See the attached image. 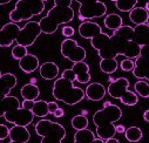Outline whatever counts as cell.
<instances>
[{
  "mask_svg": "<svg viewBox=\"0 0 149 143\" xmlns=\"http://www.w3.org/2000/svg\"><path fill=\"white\" fill-rule=\"evenodd\" d=\"M42 33L40 22L28 21L24 27H19L17 22H7L0 31V46L10 47L13 42L31 47L34 45L35 40Z\"/></svg>",
  "mask_w": 149,
  "mask_h": 143,
  "instance_id": "cell-2",
  "label": "cell"
},
{
  "mask_svg": "<svg viewBox=\"0 0 149 143\" xmlns=\"http://www.w3.org/2000/svg\"><path fill=\"white\" fill-rule=\"evenodd\" d=\"M53 116H54V117H56V119H60V117L65 116V110L59 107V108H58V109H56V110L53 113Z\"/></svg>",
  "mask_w": 149,
  "mask_h": 143,
  "instance_id": "cell-37",
  "label": "cell"
},
{
  "mask_svg": "<svg viewBox=\"0 0 149 143\" xmlns=\"http://www.w3.org/2000/svg\"><path fill=\"white\" fill-rule=\"evenodd\" d=\"M10 131H11V129L7 128V126L0 124V141H4L5 138L10 137Z\"/></svg>",
  "mask_w": 149,
  "mask_h": 143,
  "instance_id": "cell-34",
  "label": "cell"
},
{
  "mask_svg": "<svg viewBox=\"0 0 149 143\" xmlns=\"http://www.w3.org/2000/svg\"><path fill=\"white\" fill-rule=\"evenodd\" d=\"M48 108H49V114H52V115H53V113L59 108V106H58V103H56V102L52 101V102H48Z\"/></svg>",
  "mask_w": 149,
  "mask_h": 143,
  "instance_id": "cell-36",
  "label": "cell"
},
{
  "mask_svg": "<svg viewBox=\"0 0 149 143\" xmlns=\"http://www.w3.org/2000/svg\"><path fill=\"white\" fill-rule=\"evenodd\" d=\"M85 92H86V97L91 101H101L107 94L104 86L99 82L89 83Z\"/></svg>",
  "mask_w": 149,
  "mask_h": 143,
  "instance_id": "cell-16",
  "label": "cell"
},
{
  "mask_svg": "<svg viewBox=\"0 0 149 143\" xmlns=\"http://www.w3.org/2000/svg\"><path fill=\"white\" fill-rule=\"evenodd\" d=\"M134 90L139 96L149 99V83L146 80H139L134 85Z\"/></svg>",
  "mask_w": 149,
  "mask_h": 143,
  "instance_id": "cell-29",
  "label": "cell"
},
{
  "mask_svg": "<svg viewBox=\"0 0 149 143\" xmlns=\"http://www.w3.org/2000/svg\"><path fill=\"white\" fill-rule=\"evenodd\" d=\"M115 3V6L121 12H130L134 7H136V4L139 0H110Z\"/></svg>",
  "mask_w": 149,
  "mask_h": 143,
  "instance_id": "cell-28",
  "label": "cell"
},
{
  "mask_svg": "<svg viewBox=\"0 0 149 143\" xmlns=\"http://www.w3.org/2000/svg\"><path fill=\"white\" fill-rule=\"evenodd\" d=\"M122 117V110L119 106L110 102H104L103 108L95 112L93 115V123L96 127V135L101 138L108 140L116 134V126L114 124Z\"/></svg>",
  "mask_w": 149,
  "mask_h": 143,
  "instance_id": "cell-4",
  "label": "cell"
},
{
  "mask_svg": "<svg viewBox=\"0 0 149 143\" xmlns=\"http://www.w3.org/2000/svg\"><path fill=\"white\" fill-rule=\"evenodd\" d=\"M31 138V134L26 126H19L14 124V127L11 128L8 142L10 143H26Z\"/></svg>",
  "mask_w": 149,
  "mask_h": 143,
  "instance_id": "cell-13",
  "label": "cell"
},
{
  "mask_svg": "<svg viewBox=\"0 0 149 143\" xmlns=\"http://www.w3.org/2000/svg\"><path fill=\"white\" fill-rule=\"evenodd\" d=\"M0 83H1V97L10 95L11 90L17 86V76L12 73H1L0 75Z\"/></svg>",
  "mask_w": 149,
  "mask_h": 143,
  "instance_id": "cell-18",
  "label": "cell"
},
{
  "mask_svg": "<svg viewBox=\"0 0 149 143\" xmlns=\"http://www.w3.org/2000/svg\"><path fill=\"white\" fill-rule=\"evenodd\" d=\"M19 67L26 74H31L38 68H40L39 59L34 54H27L26 56H24L22 59L19 60Z\"/></svg>",
  "mask_w": 149,
  "mask_h": 143,
  "instance_id": "cell-17",
  "label": "cell"
},
{
  "mask_svg": "<svg viewBox=\"0 0 149 143\" xmlns=\"http://www.w3.org/2000/svg\"><path fill=\"white\" fill-rule=\"evenodd\" d=\"M20 94H21L24 100L35 101L40 95V89L35 83H31L29 82V83H26V85L22 86V88L20 90Z\"/></svg>",
  "mask_w": 149,
  "mask_h": 143,
  "instance_id": "cell-22",
  "label": "cell"
},
{
  "mask_svg": "<svg viewBox=\"0 0 149 143\" xmlns=\"http://www.w3.org/2000/svg\"><path fill=\"white\" fill-rule=\"evenodd\" d=\"M45 10L44 0H18L8 18L12 22L27 21L35 15H40Z\"/></svg>",
  "mask_w": 149,
  "mask_h": 143,
  "instance_id": "cell-7",
  "label": "cell"
},
{
  "mask_svg": "<svg viewBox=\"0 0 149 143\" xmlns=\"http://www.w3.org/2000/svg\"><path fill=\"white\" fill-rule=\"evenodd\" d=\"M33 114L36 117H46L49 114V108H48V102L45 100H39L35 101L34 106L32 108Z\"/></svg>",
  "mask_w": 149,
  "mask_h": 143,
  "instance_id": "cell-26",
  "label": "cell"
},
{
  "mask_svg": "<svg viewBox=\"0 0 149 143\" xmlns=\"http://www.w3.org/2000/svg\"><path fill=\"white\" fill-rule=\"evenodd\" d=\"M28 54V52H27V47L26 46H22V45H15L13 48H12V58L14 59V60H20V59H22L24 56H26Z\"/></svg>",
  "mask_w": 149,
  "mask_h": 143,
  "instance_id": "cell-31",
  "label": "cell"
},
{
  "mask_svg": "<svg viewBox=\"0 0 149 143\" xmlns=\"http://www.w3.org/2000/svg\"><path fill=\"white\" fill-rule=\"evenodd\" d=\"M40 76L45 80H54L59 75V66L52 61L45 62L39 68Z\"/></svg>",
  "mask_w": 149,
  "mask_h": 143,
  "instance_id": "cell-20",
  "label": "cell"
},
{
  "mask_svg": "<svg viewBox=\"0 0 149 143\" xmlns=\"http://www.w3.org/2000/svg\"><path fill=\"white\" fill-rule=\"evenodd\" d=\"M133 75L139 80L149 81V58L139 55L135 59V67L133 69Z\"/></svg>",
  "mask_w": 149,
  "mask_h": 143,
  "instance_id": "cell-12",
  "label": "cell"
},
{
  "mask_svg": "<svg viewBox=\"0 0 149 143\" xmlns=\"http://www.w3.org/2000/svg\"><path fill=\"white\" fill-rule=\"evenodd\" d=\"M100 69L104 74H113L119 68V62L116 59H101L100 61Z\"/></svg>",
  "mask_w": 149,
  "mask_h": 143,
  "instance_id": "cell-25",
  "label": "cell"
},
{
  "mask_svg": "<svg viewBox=\"0 0 149 143\" xmlns=\"http://www.w3.org/2000/svg\"><path fill=\"white\" fill-rule=\"evenodd\" d=\"M106 143H120V141L118 138H114V137H110L108 140H106Z\"/></svg>",
  "mask_w": 149,
  "mask_h": 143,
  "instance_id": "cell-39",
  "label": "cell"
},
{
  "mask_svg": "<svg viewBox=\"0 0 149 143\" xmlns=\"http://www.w3.org/2000/svg\"><path fill=\"white\" fill-rule=\"evenodd\" d=\"M12 0H0V4L1 5H6V4H10Z\"/></svg>",
  "mask_w": 149,
  "mask_h": 143,
  "instance_id": "cell-41",
  "label": "cell"
},
{
  "mask_svg": "<svg viewBox=\"0 0 149 143\" xmlns=\"http://www.w3.org/2000/svg\"><path fill=\"white\" fill-rule=\"evenodd\" d=\"M34 102H35V101H32V100H24V102L21 103V106L24 107V108H26V109L32 110L33 106H34Z\"/></svg>",
  "mask_w": 149,
  "mask_h": 143,
  "instance_id": "cell-35",
  "label": "cell"
},
{
  "mask_svg": "<svg viewBox=\"0 0 149 143\" xmlns=\"http://www.w3.org/2000/svg\"><path fill=\"white\" fill-rule=\"evenodd\" d=\"M146 24H147V25L149 26V17H148V20H147V22H146Z\"/></svg>",
  "mask_w": 149,
  "mask_h": 143,
  "instance_id": "cell-45",
  "label": "cell"
},
{
  "mask_svg": "<svg viewBox=\"0 0 149 143\" xmlns=\"http://www.w3.org/2000/svg\"><path fill=\"white\" fill-rule=\"evenodd\" d=\"M107 93L110 97L120 100L128 107L136 106L139 102V95L135 92L129 90V80L126 78H118L115 81L110 82L107 88Z\"/></svg>",
  "mask_w": 149,
  "mask_h": 143,
  "instance_id": "cell-9",
  "label": "cell"
},
{
  "mask_svg": "<svg viewBox=\"0 0 149 143\" xmlns=\"http://www.w3.org/2000/svg\"><path fill=\"white\" fill-rule=\"evenodd\" d=\"M103 22H104V26L108 29H111L113 32L116 31V29H119L121 26H123L122 25V22H123L122 18L119 14H116V13H110V14L106 15Z\"/></svg>",
  "mask_w": 149,
  "mask_h": 143,
  "instance_id": "cell-24",
  "label": "cell"
},
{
  "mask_svg": "<svg viewBox=\"0 0 149 143\" xmlns=\"http://www.w3.org/2000/svg\"><path fill=\"white\" fill-rule=\"evenodd\" d=\"M79 3V19L81 21L101 18L107 13V6L100 0H75Z\"/></svg>",
  "mask_w": 149,
  "mask_h": 143,
  "instance_id": "cell-10",
  "label": "cell"
},
{
  "mask_svg": "<svg viewBox=\"0 0 149 143\" xmlns=\"http://www.w3.org/2000/svg\"><path fill=\"white\" fill-rule=\"evenodd\" d=\"M61 34L63 35L65 38H72L74 34H75V29H74L72 26H63Z\"/></svg>",
  "mask_w": 149,
  "mask_h": 143,
  "instance_id": "cell-33",
  "label": "cell"
},
{
  "mask_svg": "<svg viewBox=\"0 0 149 143\" xmlns=\"http://www.w3.org/2000/svg\"><path fill=\"white\" fill-rule=\"evenodd\" d=\"M101 32H102L101 26L99 24L94 22V21H87L86 20L79 26V34H80V37L84 38V39L91 40Z\"/></svg>",
  "mask_w": 149,
  "mask_h": 143,
  "instance_id": "cell-14",
  "label": "cell"
},
{
  "mask_svg": "<svg viewBox=\"0 0 149 143\" xmlns=\"http://www.w3.org/2000/svg\"><path fill=\"white\" fill-rule=\"evenodd\" d=\"M125 131H126V127H125L123 124L116 126V133H119V134H125Z\"/></svg>",
  "mask_w": 149,
  "mask_h": 143,
  "instance_id": "cell-38",
  "label": "cell"
},
{
  "mask_svg": "<svg viewBox=\"0 0 149 143\" xmlns=\"http://www.w3.org/2000/svg\"><path fill=\"white\" fill-rule=\"evenodd\" d=\"M133 41L140 46L149 45V26L147 24L136 25L134 28Z\"/></svg>",
  "mask_w": 149,
  "mask_h": 143,
  "instance_id": "cell-19",
  "label": "cell"
},
{
  "mask_svg": "<svg viewBox=\"0 0 149 143\" xmlns=\"http://www.w3.org/2000/svg\"><path fill=\"white\" fill-rule=\"evenodd\" d=\"M74 10L72 7V0H54V6L48 11L39 22L45 34H53L60 25L68 24L74 19Z\"/></svg>",
  "mask_w": 149,
  "mask_h": 143,
  "instance_id": "cell-5",
  "label": "cell"
},
{
  "mask_svg": "<svg viewBox=\"0 0 149 143\" xmlns=\"http://www.w3.org/2000/svg\"><path fill=\"white\" fill-rule=\"evenodd\" d=\"M143 120H144L146 122H148V123H149V109H148V110H146V112L143 113Z\"/></svg>",
  "mask_w": 149,
  "mask_h": 143,
  "instance_id": "cell-40",
  "label": "cell"
},
{
  "mask_svg": "<svg viewBox=\"0 0 149 143\" xmlns=\"http://www.w3.org/2000/svg\"><path fill=\"white\" fill-rule=\"evenodd\" d=\"M1 113L0 116L4 117L5 121L19 126H29L34 120V114L32 110L26 109L21 106L17 96L7 95L1 97Z\"/></svg>",
  "mask_w": 149,
  "mask_h": 143,
  "instance_id": "cell-6",
  "label": "cell"
},
{
  "mask_svg": "<svg viewBox=\"0 0 149 143\" xmlns=\"http://www.w3.org/2000/svg\"><path fill=\"white\" fill-rule=\"evenodd\" d=\"M31 83H35V85H36V79H34V78L31 79Z\"/></svg>",
  "mask_w": 149,
  "mask_h": 143,
  "instance_id": "cell-43",
  "label": "cell"
},
{
  "mask_svg": "<svg viewBox=\"0 0 149 143\" xmlns=\"http://www.w3.org/2000/svg\"><path fill=\"white\" fill-rule=\"evenodd\" d=\"M44 1H48V0H44Z\"/></svg>",
  "mask_w": 149,
  "mask_h": 143,
  "instance_id": "cell-46",
  "label": "cell"
},
{
  "mask_svg": "<svg viewBox=\"0 0 149 143\" xmlns=\"http://www.w3.org/2000/svg\"><path fill=\"white\" fill-rule=\"evenodd\" d=\"M91 46L99 53L101 59H116L123 55L129 59H136L141 53V46L133 40H127L115 32L108 35L103 32L91 39Z\"/></svg>",
  "mask_w": 149,
  "mask_h": 143,
  "instance_id": "cell-1",
  "label": "cell"
},
{
  "mask_svg": "<svg viewBox=\"0 0 149 143\" xmlns=\"http://www.w3.org/2000/svg\"><path fill=\"white\" fill-rule=\"evenodd\" d=\"M34 130L42 138L41 143H61L66 137L65 127L51 120H40L34 126Z\"/></svg>",
  "mask_w": 149,
  "mask_h": 143,
  "instance_id": "cell-8",
  "label": "cell"
},
{
  "mask_svg": "<svg viewBox=\"0 0 149 143\" xmlns=\"http://www.w3.org/2000/svg\"><path fill=\"white\" fill-rule=\"evenodd\" d=\"M108 81H109V83H110V82H113V81H115V79H113V78H111V76H110V78L108 79Z\"/></svg>",
  "mask_w": 149,
  "mask_h": 143,
  "instance_id": "cell-44",
  "label": "cell"
},
{
  "mask_svg": "<svg viewBox=\"0 0 149 143\" xmlns=\"http://www.w3.org/2000/svg\"><path fill=\"white\" fill-rule=\"evenodd\" d=\"M95 140V134L91 129H80L77 130V133L74 134V143H93Z\"/></svg>",
  "mask_w": 149,
  "mask_h": 143,
  "instance_id": "cell-23",
  "label": "cell"
},
{
  "mask_svg": "<svg viewBox=\"0 0 149 143\" xmlns=\"http://www.w3.org/2000/svg\"><path fill=\"white\" fill-rule=\"evenodd\" d=\"M70 123H72V127L75 129V130H80V129L87 128L88 124H89V121H88V119H87L86 115L80 114V115H75V116H74L72 119Z\"/></svg>",
  "mask_w": 149,
  "mask_h": 143,
  "instance_id": "cell-30",
  "label": "cell"
},
{
  "mask_svg": "<svg viewBox=\"0 0 149 143\" xmlns=\"http://www.w3.org/2000/svg\"><path fill=\"white\" fill-rule=\"evenodd\" d=\"M60 52H61V55L63 58L68 59L73 63L84 61L86 59V56H87L86 49L84 47L79 46L77 40H74L72 38H66L61 42Z\"/></svg>",
  "mask_w": 149,
  "mask_h": 143,
  "instance_id": "cell-11",
  "label": "cell"
},
{
  "mask_svg": "<svg viewBox=\"0 0 149 143\" xmlns=\"http://www.w3.org/2000/svg\"><path fill=\"white\" fill-rule=\"evenodd\" d=\"M74 81H77L74 70L72 68L65 69L61 73V78L56 79L53 85L52 94L54 99L68 106H74L81 102L86 97V92L74 86Z\"/></svg>",
  "mask_w": 149,
  "mask_h": 143,
  "instance_id": "cell-3",
  "label": "cell"
},
{
  "mask_svg": "<svg viewBox=\"0 0 149 143\" xmlns=\"http://www.w3.org/2000/svg\"><path fill=\"white\" fill-rule=\"evenodd\" d=\"M142 136H143L142 130L139 127H135V126L127 128L126 131H125V137L129 142H139L142 138Z\"/></svg>",
  "mask_w": 149,
  "mask_h": 143,
  "instance_id": "cell-27",
  "label": "cell"
},
{
  "mask_svg": "<svg viewBox=\"0 0 149 143\" xmlns=\"http://www.w3.org/2000/svg\"><path fill=\"white\" fill-rule=\"evenodd\" d=\"M148 11L144 7H134L129 12V20L135 25H142L146 24L148 20Z\"/></svg>",
  "mask_w": 149,
  "mask_h": 143,
  "instance_id": "cell-21",
  "label": "cell"
},
{
  "mask_svg": "<svg viewBox=\"0 0 149 143\" xmlns=\"http://www.w3.org/2000/svg\"><path fill=\"white\" fill-rule=\"evenodd\" d=\"M134 67H135V62H134L132 59H129V58H126V59L122 60L121 63H120V68H121L123 72H133Z\"/></svg>",
  "mask_w": 149,
  "mask_h": 143,
  "instance_id": "cell-32",
  "label": "cell"
},
{
  "mask_svg": "<svg viewBox=\"0 0 149 143\" xmlns=\"http://www.w3.org/2000/svg\"><path fill=\"white\" fill-rule=\"evenodd\" d=\"M144 8H146V10L149 12V1H147V3H146V5H144Z\"/></svg>",
  "mask_w": 149,
  "mask_h": 143,
  "instance_id": "cell-42",
  "label": "cell"
},
{
  "mask_svg": "<svg viewBox=\"0 0 149 143\" xmlns=\"http://www.w3.org/2000/svg\"><path fill=\"white\" fill-rule=\"evenodd\" d=\"M72 69L77 75V81L81 85H86L91 81V73H89V66L85 61L73 63Z\"/></svg>",
  "mask_w": 149,
  "mask_h": 143,
  "instance_id": "cell-15",
  "label": "cell"
}]
</instances>
